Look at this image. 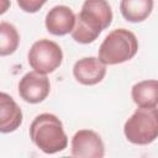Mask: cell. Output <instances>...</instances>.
Returning <instances> with one entry per match:
<instances>
[{
    "label": "cell",
    "instance_id": "cell-13",
    "mask_svg": "<svg viewBox=\"0 0 158 158\" xmlns=\"http://www.w3.org/2000/svg\"><path fill=\"white\" fill-rule=\"evenodd\" d=\"M20 43V35L16 27L9 22L0 23V54L2 57L12 54Z\"/></svg>",
    "mask_w": 158,
    "mask_h": 158
},
{
    "label": "cell",
    "instance_id": "cell-8",
    "mask_svg": "<svg viewBox=\"0 0 158 158\" xmlns=\"http://www.w3.org/2000/svg\"><path fill=\"white\" fill-rule=\"evenodd\" d=\"M77 15L65 5H57L52 7L46 15V28L54 36H64L73 31Z\"/></svg>",
    "mask_w": 158,
    "mask_h": 158
},
{
    "label": "cell",
    "instance_id": "cell-12",
    "mask_svg": "<svg viewBox=\"0 0 158 158\" xmlns=\"http://www.w3.org/2000/svg\"><path fill=\"white\" fill-rule=\"evenodd\" d=\"M153 0H121L120 11L128 22L144 21L153 10Z\"/></svg>",
    "mask_w": 158,
    "mask_h": 158
},
{
    "label": "cell",
    "instance_id": "cell-10",
    "mask_svg": "<svg viewBox=\"0 0 158 158\" xmlns=\"http://www.w3.org/2000/svg\"><path fill=\"white\" fill-rule=\"evenodd\" d=\"M22 123V111L15 100L6 93L0 94V131L10 133Z\"/></svg>",
    "mask_w": 158,
    "mask_h": 158
},
{
    "label": "cell",
    "instance_id": "cell-5",
    "mask_svg": "<svg viewBox=\"0 0 158 158\" xmlns=\"http://www.w3.org/2000/svg\"><path fill=\"white\" fill-rule=\"evenodd\" d=\"M27 60L30 67L41 73L49 74L53 73L63 62V52L59 44L51 40L36 41L27 54Z\"/></svg>",
    "mask_w": 158,
    "mask_h": 158
},
{
    "label": "cell",
    "instance_id": "cell-7",
    "mask_svg": "<svg viewBox=\"0 0 158 158\" xmlns=\"http://www.w3.org/2000/svg\"><path fill=\"white\" fill-rule=\"evenodd\" d=\"M51 91V83L46 74L36 70L26 73L19 83V94L21 99L30 104L42 102Z\"/></svg>",
    "mask_w": 158,
    "mask_h": 158
},
{
    "label": "cell",
    "instance_id": "cell-4",
    "mask_svg": "<svg viewBox=\"0 0 158 158\" xmlns=\"http://www.w3.org/2000/svg\"><path fill=\"white\" fill-rule=\"evenodd\" d=\"M128 142L146 146L158 138V109L138 107L123 125Z\"/></svg>",
    "mask_w": 158,
    "mask_h": 158
},
{
    "label": "cell",
    "instance_id": "cell-9",
    "mask_svg": "<svg viewBox=\"0 0 158 158\" xmlns=\"http://www.w3.org/2000/svg\"><path fill=\"white\" fill-rule=\"evenodd\" d=\"M106 74V64L96 57H85L75 62L73 75L83 85H95L100 83Z\"/></svg>",
    "mask_w": 158,
    "mask_h": 158
},
{
    "label": "cell",
    "instance_id": "cell-2",
    "mask_svg": "<svg viewBox=\"0 0 158 158\" xmlns=\"http://www.w3.org/2000/svg\"><path fill=\"white\" fill-rule=\"evenodd\" d=\"M31 141L46 154L62 152L68 146V137L62 121L53 114H40L30 126Z\"/></svg>",
    "mask_w": 158,
    "mask_h": 158
},
{
    "label": "cell",
    "instance_id": "cell-3",
    "mask_svg": "<svg viewBox=\"0 0 158 158\" xmlns=\"http://www.w3.org/2000/svg\"><path fill=\"white\" fill-rule=\"evenodd\" d=\"M138 51V41L126 28L111 31L99 48V59L106 65H115L132 59Z\"/></svg>",
    "mask_w": 158,
    "mask_h": 158
},
{
    "label": "cell",
    "instance_id": "cell-11",
    "mask_svg": "<svg viewBox=\"0 0 158 158\" xmlns=\"http://www.w3.org/2000/svg\"><path fill=\"white\" fill-rule=\"evenodd\" d=\"M131 95L138 107H156L158 105V80L138 81L132 86Z\"/></svg>",
    "mask_w": 158,
    "mask_h": 158
},
{
    "label": "cell",
    "instance_id": "cell-14",
    "mask_svg": "<svg viewBox=\"0 0 158 158\" xmlns=\"http://www.w3.org/2000/svg\"><path fill=\"white\" fill-rule=\"evenodd\" d=\"M46 2L47 0H17V5L20 6V9L28 14L37 12Z\"/></svg>",
    "mask_w": 158,
    "mask_h": 158
},
{
    "label": "cell",
    "instance_id": "cell-6",
    "mask_svg": "<svg viewBox=\"0 0 158 158\" xmlns=\"http://www.w3.org/2000/svg\"><path fill=\"white\" fill-rule=\"evenodd\" d=\"M70 153L79 158H102L105 146L101 137L93 130H79L72 138Z\"/></svg>",
    "mask_w": 158,
    "mask_h": 158
},
{
    "label": "cell",
    "instance_id": "cell-1",
    "mask_svg": "<svg viewBox=\"0 0 158 158\" xmlns=\"http://www.w3.org/2000/svg\"><path fill=\"white\" fill-rule=\"evenodd\" d=\"M111 22L112 10L107 0H85L80 12L77 14L70 35L75 42L88 44L94 42Z\"/></svg>",
    "mask_w": 158,
    "mask_h": 158
}]
</instances>
